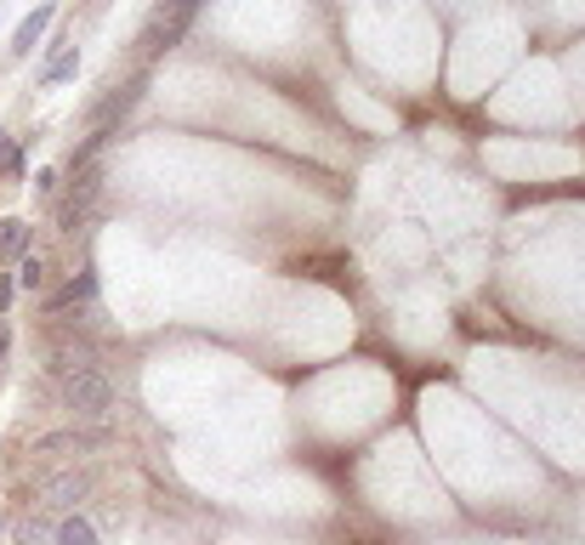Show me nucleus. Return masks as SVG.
Masks as SVG:
<instances>
[{
	"mask_svg": "<svg viewBox=\"0 0 585 545\" xmlns=\"http://www.w3.org/2000/svg\"><path fill=\"white\" fill-rule=\"evenodd\" d=\"M63 404L74 410V421H109L114 415V386L103 370H74L63 375Z\"/></svg>",
	"mask_w": 585,
	"mask_h": 545,
	"instance_id": "f257e3e1",
	"label": "nucleus"
},
{
	"mask_svg": "<svg viewBox=\"0 0 585 545\" xmlns=\"http://www.w3.org/2000/svg\"><path fill=\"white\" fill-rule=\"evenodd\" d=\"M200 7H205V0H165V7L154 12V23H149V34H142V52H149V58L171 52V46L188 34V23L200 18Z\"/></svg>",
	"mask_w": 585,
	"mask_h": 545,
	"instance_id": "f03ea898",
	"label": "nucleus"
},
{
	"mask_svg": "<svg viewBox=\"0 0 585 545\" xmlns=\"http://www.w3.org/2000/svg\"><path fill=\"white\" fill-rule=\"evenodd\" d=\"M97 200H103V171H80V176L69 182V193L58 200V228H63V233L85 228V216H91Z\"/></svg>",
	"mask_w": 585,
	"mask_h": 545,
	"instance_id": "7ed1b4c3",
	"label": "nucleus"
},
{
	"mask_svg": "<svg viewBox=\"0 0 585 545\" xmlns=\"http://www.w3.org/2000/svg\"><path fill=\"white\" fill-rule=\"evenodd\" d=\"M97 302V268L85 262L63 290H52V295H46V319H63V313H80V307H91Z\"/></svg>",
	"mask_w": 585,
	"mask_h": 545,
	"instance_id": "20e7f679",
	"label": "nucleus"
},
{
	"mask_svg": "<svg viewBox=\"0 0 585 545\" xmlns=\"http://www.w3.org/2000/svg\"><path fill=\"white\" fill-rule=\"evenodd\" d=\"M52 23H58V0H40V7H34V12L12 29V58H29L34 46L46 40V29H52Z\"/></svg>",
	"mask_w": 585,
	"mask_h": 545,
	"instance_id": "39448f33",
	"label": "nucleus"
},
{
	"mask_svg": "<svg viewBox=\"0 0 585 545\" xmlns=\"http://www.w3.org/2000/svg\"><path fill=\"white\" fill-rule=\"evenodd\" d=\"M52 370H58V375H74V370H97V353H91V341L58 335V341H52Z\"/></svg>",
	"mask_w": 585,
	"mask_h": 545,
	"instance_id": "423d86ee",
	"label": "nucleus"
},
{
	"mask_svg": "<svg viewBox=\"0 0 585 545\" xmlns=\"http://www.w3.org/2000/svg\"><path fill=\"white\" fill-rule=\"evenodd\" d=\"M91 494V477L85 472H63V477H52L46 483V506H58V512H74L80 501Z\"/></svg>",
	"mask_w": 585,
	"mask_h": 545,
	"instance_id": "0eeeda50",
	"label": "nucleus"
},
{
	"mask_svg": "<svg viewBox=\"0 0 585 545\" xmlns=\"http://www.w3.org/2000/svg\"><path fill=\"white\" fill-rule=\"evenodd\" d=\"M29 239H34V228L18 222V216H7V222H0V262H23L29 256Z\"/></svg>",
	"mask_w": 585,
	"mask_h": 545,
	"instance_id": "6e6552de",
	"label": "nucleus"
},
{
	"mask_svg": "<svg viewBox=\"0 0 585 545\" xmlns=\"http://www.w3.org/2000/svg\"><path fill=\"white\" fill-rule=\"evenodd\" d=\"M74 74H80V52H74V46H58L52 63L40 69V85H63V80H74Z\"/></svg>",
	"mask_w": 585,
	"mask_h": 545,
	"instance_id": "1a4fd4ad",
	"label": "nucleus"
},
{
	"mask_svg": "<svg viewBox=\"0 0 585 545\" xmlns=\"http://www.w3.org/2000/svg\"><path fill=\"white\" fill-rule=\"evenodd\" d=\"M103 443V432H52V437H40V455H58V450H97Z\"/></svg>",
	"mask_w": 585,
	"mask_h": 545,
	"instance_id": "9d476101",
	"label": "nucleus"
},
{
	"mask_svg": "<svg viewBox=\"0 0 585 545\" xmlns=\"http://www.w3.org/2000/svg\"><path fill=\"white\" fill-rule=\"evenodd\" d=\"M23 165H29L23 142H18L12 131H0V176H23Z\"/></svg>",
	"mask_w": 585,
	"mask_h": 545,
	"instance_id": "9b49d317",
	"label": "nucleus"
},
{
	"mask_svg": "<svg viewBox=\"0 0 585 545\" xmlns=\"http://www.w3.org/2000/svg\"><path fill=\"white\" fill-rule=\"evenodd\" d=\"M58 545H97V528H91L80 512H69V517L58 523Z\"/></svg>",
	"mask_w": 585,
	"mask_h": 545,
	"instance_id": "f8f14e48",
	"label": "nucleus"
},
{
	"mask_svg": "<svg viewBox=\"0 0 585 545\" xmlns=\"http://www.w3.org/2000/svg\"><path fill=\"white\" fill-rule=\"evenodd\" d=\"M12 279H18V290H29V295H34V290H46V262L29 251V256L18 262V273H12Z\"/></svg>",
	"mask_w": 585,
	"mask_h": 545,
	"instance_id": "ddd939ff",
	"label": "nucleus"
},
{
	"mask_svg": "<svg viewBox=\"0 0 585 545\" xmlns=\"http://www.w3.org/2000/svg\"><path fill=\"white\" fill-rule=\"evenodd\" d=\"M18 545H58V528L46 523V517H29V523L18 528Z\"/></svg>",
	"mask_w": 585,
	"mask_h": 545,
	"instance_id": "4468645a",
	"label": "nucleus"
},
{
	"mask_svg": "<svg viewBox=\"0 0 585 545\" xmlns=\"http://www.w3.org/2000/svg\"><path fill=\"white\" fill-rule=\"evenodd\" d=\"M58 182H63L58 171H40V176H34V193H40V200H52V193H58Z\"/></svg>",
	"mask_w": 585,
	"mask_h": 545,
	"instance_id": "2eb2a0df",
	"label": "nucleus"
},
{
	"mask_svg": "<svg viewBox=\"0 0 585 545\" xmlns=\"http://www.w3.org/2000/svg\"><path fill=\"white\" fill-rule=\"evenodd\" d=\"M12 295H18V279H12V273H0V319H7V307H12Z\"/></svg>",
	"mask_w": 585,
	"mask_h": 545,
	"instance_id": "dca6fc26",
	"label": "nucleus"
},
{
	"mask_svg": "<svg viewBox=\"0 0 585 545\" xmlns=\"http://www.w3.org/2000/svg\"><path fill=\"white\" fill-rule=\"evenodd\" d=\"M7 353H12V324L0 319V375H7Z\"/></svg>",
	"mask_w": 585,
	"mask_h": 545,
	"instance_id": "f3484780",
	"label": "nucleus"
},
{
	"mask_svg": "<svg viewBox=\"0 0 585 545\" xmlns=\"http://www.w3.org/2000/svg\"><path fill=\"white\" fill-rule=\"evenodd\" d=\"M0 534H7V523H0Z\"/></svg>",
	"mask_w": 585,
	"mask_h": 545,
	"instance_id": "a211bd4d",
	"label": "nucleus"
}]
</instances>
